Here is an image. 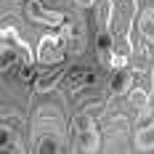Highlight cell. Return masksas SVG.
I'll return each instance as SVG.
<instances>
[{"label": "cell", "instance_id": "3957f363", "mask_svg": "<svg viewBox=\"0 0 154 154\" xmlns=\"http://www.w3.org/2000/svg\"><path fill=\"white\" fill-rule=\"evenodd\" d=\"M24 14H27V19H29V21H35V24H43V27H51V29H56V27H64V24H66V16H64V11L48 8V5L37 3V0L27 3Z\"/></svg>", "mask_w": 154, "mask_h": 154}, {"label": "cell", "instance_id": "7c38bea8", "mask_svg": "<svg viewBox=\"0 0 154 154\" xmlns=\"http://www.w3.org/2000/svg\"><path fill=\"white\" fill-rule=\"evenodd\" d=\"M59 80H61V72H59V69H53V75H48V77H43V80H37V82H35V88H37L40 93H45V91H51V88H53Z\"/></svg>", "mask_w": 154, "mask_h": 154}, {"label": "cell", "instance_id": "9c48e42d", "mask_svg": "<svg viewBox=\"0 0 154 154\" xmlns=\"http://www.w3.org/2000/svg\"><path fill=\"white\" fill-rule=\"evenodd\" d=\"M130 72L125 69V66H117L114 69V75H112V93H125L130 88Z\"/></svg>", "mask_w": 154, "mask_h": 154}, {"label": "cell", "instance_id": "4fadbf2b", "mask_svg": "<svg viewBox=\"0 0 154 154\" xmlns=\"http://www.w3.org/2000/svg\"><path fill=\"white\" fill-rule=\"evenodd\" d=\"M96 82H98V75L88 69V72H85V77H82V88H91V85H96Z\"/></svg>", "mask_w": 154, "mask_h": 154}, {"label": "cell", "instance_id": "ba28073f", "mask_svg": "<svg viewBox=\"0 0 154 154\" xmlns=\"http://www.w3.org/2000/svg\"><path fill=\"white\" fill-rule=\"evenodd\" d=\"M136 149H138V152H149V149H154V120L149 125H143L138 133H136Z\"/></svg>", "mask_w": 154, "mask_h": 154}, {"label": "cell", "instance_id": "5bb4252c", "mask_svg": "<svg viewBox=\"0 0 154 154\" xmlns=\"http://www.w3.org/2000/svg\"><path fill=\"white\" fill-rule=\"evenodd\" d=\"M75 3L80 8H93V5H96V0H75Z\"/></svg>", "mask_w": 154, "mask_h": 154}, {"label": "cell", "instance_id": "8992f818", "mask_svg": "<svg viewBox=\"0 0 154 154\" xmlns=\"http://www.w3.org/2000/svg\"><path fill=\"white\" fill-rule=\"evenodd\" d=\"M61 37H64V43H66V51H72V53H82V48H85V32L80 29V27L64 24Z\"/></svg>", "mask_w": 154, "mask_h": 154}, {"label": "cell", "instance_id": "277c9868", "mask_svg": "<svg viewBox=\"0 0 154 154\" xmlns=\"http://www.w3.org/2000/svg\"><path fill=\"white\" fill-rule=\"evenodd\" d=\"M75 130H77V138H80L82 152H98L101 136H98V130H96V122H93L91 114H85V112L75 114Z\"/></svg>", "mask_w": 154, "mask_h": 154}, {"label": "cell", "instance_id": "30bf717a", "mask_svg": "<svg viewBox=\"0 0 154 154\" xmlns=\"http://www.w3.org/2000/svg\"><path fill=\"white\" fill-rule=\"evenodd\" d=\"M61 136H56V133H48V136H37V143H35V149L37 152H61Z\"/></svg>", "mask_w": 154, "mask_h": 154}, {"label": "cell", "instance_id": "6da1fadb", "mask_svg": "<svg viewBox=\"0 0 154 154\" xmlns=\"http://www.w3.org/2000/svg\"><path fill=\"white\" fill-rule=\"evenodd\" d=\"M0 61H3V72H8L14 61L21 64V66H29V64L37 61V56H35V51H29V45H27L21 37H16V32L11 29V27H5V29H3Z\"/></svg>", "mask_w": 154, "mask_h": 154}, {"label": "cell", "instance_id": "8fae6325", "mask_svg": "<svg viewBox=\"0 0 154 154\" xmlns=\"http://www.w3.org/2000/svg\"><path fill=\"white\" fill-rule=\"evenodd\" d=\"M130 104L138 109V112H146V106H149V93H146V91H141V88L130 91Z\"/></svg>", "mask_w": 154, "mask_h": 154}, {"label": "cell", "instance_id": "5b68a950", "mask_svg": "<svg viewBox=\"0 0 154 154\" xmlns=\"http://www.w3.org/2000/svg\"><path fill=\"white\" fill-rule=\"evenodd\" d=\"M96 51H98V61L109 64L112 61V53H114V37H112V29L109 27H101L96 32Z\"/></svg>", "mask_w": 154, "mask_h": 154}, {"label": "cell", "instance_id": "7a4b0ae2", "mask_svg": "<svg viewBox=\"0 0 154 154\" xmlns=\"http://www.w3.org/2000/svg\"><path fill=\"white\" fill-rule=\"evenodd\" d=\"M35 56H37V64L40 66H59L64 61V56H66V43H64L61 32L59 35L56 32H45L40 37V43H37Z\"/></svg>", "mask_w": 154, "mask_h": 154}, {"label": "cell", "instance_id": "52a82bcc", "mask_svg": "<svg viewBox=\"0 0 154 154\" xmlns=\"http://www.w3.org/2000/svg\"><path fill=\"white\" fill-rule=\"evenodd\" d=\"M16 138H19V136L14 133V128H11L8 122L0 125V152H14V154L24 152V146H21Z\"/></svg>", "mask_w": 154, "mask_h": 154}]
</instances>
